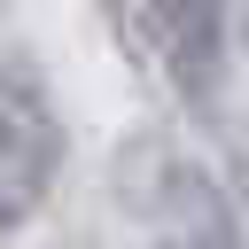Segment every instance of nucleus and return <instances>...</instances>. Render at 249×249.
<instances>
[{"label":"nucleus","mask_w":249,"mask_h":249,"mask_svg":"<svg viewBox=\"0 0 249 249\" xmlns=\"http://www.w3.org/2000/svg\"><path fill=\"white\" fill-rule=\"evenodd\" d=\"M156 249H241V241H233V226H226L218 210H195V218H179Z\"/></svg>","instance_id":"3"},{"label":"nucleus","mask_w":249,"mask_h":249,"mask_svg":"<svg viewBox=\"0 0 249 249\" xmlns=\"http://www.w3.org/2000/svg\"><path fill=\"white\" fill-rule=\"evenodd\" d=\"M148 39H156L163 70L187 93H210V78L226 62V16H218V0H148Z\"/></svg>","instance_id":"2"},{"label":"nucleus","mask_w":249,"mask_h":249,"mask_svg":"<svg viewBox=\"0 0 249 249\" xmlns=\"http://www.w3.org/2000/svg\"><path fill=\"white\" fill-rule=\"evenodd\" d=\"M62 171V124L23 70H0V233L23 226Z\"/></svg>","instance_id":"1"}]
</instances>
